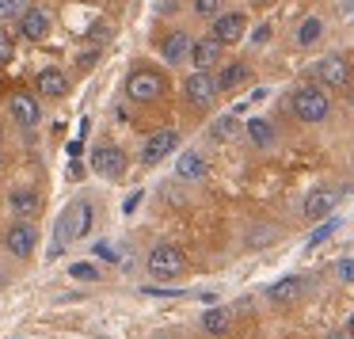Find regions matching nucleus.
<instances>
[{
  "mask_svg": "<svg viewBox=\"0 0 354 339\" xmlns=\"http://www.w3.org/2000/svg\"><path fill=\"white\" fill-rule=\"evenodd\" d=\"M179 145V134L176 130H156L145 138V145H141V164H160L164 156H171Z\"/></svg>",
  "mask_w": 354,
  "mask_h": 339,
  "instance_id": "nucleus-9",
  "label": "nucleus"
},
{
  "mask_svg": "<svg viewBox=\"0 0 354 339\" xmlns=\"http://www.w3.org/2000/svg\"><path fill=\"white\" fill-rule=\"evenodd\" d=\"M301 293H305V278L290 275V278H278V282L267 290V297L274 301V305H297Z\"/></svg>",
  "mask_w": 354,
  "mask_h": 339,
  "instance_id": "nucleus-15",
  "label": "nucleus"
},
{
  "mask_svg": "<svg viewBox=\"0 0 354 339\" xmlns=\"http://www.w3.org/2000/svg\"><path fill=\"white\" fill-rule=\"evenodd\" d=\"M346 339H354V313H351V320H346Z\"/></svg>",
  "mask_w": 354,
  "mask_h": 339,
  "instance_id": "nucleus-36",
  "label": "nucleus"
},
{
  "mask_svg": "<svg viewBox=\"0 0 354 339\" xmlns=\"http://www.w3.org/2000/svg\"><path fill=\"white\" fill-rule=\"evenodd\" d=\"M191 46H194V42H191V35H187V31H171L168 39H164L160 54H164V62H168V65H179L183 57H191Z\"/></svg>",
  "mask_w": 354,
  "mask_h": 339,
  "instance_id": "nucleus-18",
  "label": "nucleus"
},
{
  "mask_svg": "<svg viewBox=\"0 0 354 339\" xmlns=\"http://www.w3.org/2000/svg\"><path fill=\"white\" fill-rule=\"evenodd\" d=\"M244 80H248V65L232 62V65H225L221 77H217V92H232V88H240Z\"/></svg>",
  "mask_w": 354,
  "mask_h": 339,
  "instance_id": "nucleus-20",
  "label": "nucleus"
},
{
  "mask_svg": "<svg viewBox=\"0 0 354 339\" xmlns=\"http://www.w3.org/2000/svg\"><path fill=\"white\" fill-rule=\"evenodd\" d=\"M176 176H179V179H187V183H202V179L209 176L206 156H202V153H179V161H176Z\"/></svg>",
  "mask_w": 354,
  "mask_h": 339,
  "instance_id": "nucleus-16",
  "label": "nucleus"
},
{
  "mask_svg": "<svg viewBox=\"0 0 354 339\" xmlns=\"http://www.w3.org/2000/svg\"><path fill=\"white\" fill-rule=\"evenodd\" d=\"M351 107H354V88H351Z\"/></svg>",
  "mask_w": 354,
  "mask_h": 339,
  "instance_id": "nucleus-38",
  "label": "nucleus"
},
{
  "mask_svg": "<svg viewBox=\"0 0 354 339\" xmlns=\"http://www.w3.org/2000/svg\"><path fill=\"white\" fill-rule=\"evenodd\" d=\"M335 229H339V221H335V217H331V221H324V225H320V229H316V232H313V237H308V248H316V244H324V240H328V237H331V232H335Z\"/></svg>",
  "mask_w": 354,
  "mask_h": 339,
  "instance_id": "nucleus-28",
  "label": "nucleus"
},
{
  "mask_svg": "<svg viewBox=\"0 0 354 339\" xmlns=\"http://www.w3.org/2000/svg\"><path fill=\"white\" fill-rule=\"evenodd\" d=\"M248 31V19L244 12H221V16L214 19V39L221 42V46H229V42H240Z\"/></svg>",
  "mask_w": 354,
  "mask_h": 339,
  "instance_id": "nucleus-11",
  "label": "nucleus"
},
{
  "mask_svg": "<svg viewBox=\"0 0 354 339\" xmlns=\"http://www.w3.org/2000/svg\"><path fill=\"white\" fill-rule=\"evenodd\" d=\"M221 50H225L221 42H217L214 35H206V39H198L191 46V65H198V73H209L217 62H221Z\"/></svg>",
  "mask_w": 354,
  "mask_h": 339,
  "instance_id": "nucleus-14",
  "label": "nucleus"
},
{
  "mask_svg": "<svg viewBox=\"0 0 354 339\" xmlns=\"http://www.w3.org/2000/svg\"><path fill=\"white\" fill-rule=\"evenodd\" d=\"M232 134H236V115H225V118H217V122H214L209 138H214V141H229Z\"/></svg>",
  "mask_w": 354,
  "mask_h": 339,
  "instance_id": "nucleus-24",
  "label": "nucleus"
},
{
  "mask_svg": "<svg viewBox=\"0 0 354 339\" xmlns=\"http://www.w3.org/2000/svg\"><path fill=\"white\" fill-rule=\"evenodd\" d=\"M27 12V0H0V19H16Z\"/></svg>",
  "mask_w": 354,
  "mask_h": 339,
  "instance_id": "nucleus-27",
  "label": "nucleus"
},
{
  "mask_svg": "<svg viewBox=\"0 0 354 339\" xmlns=\"http://www.w3.org/2000/svg\"><path fill=\"white\" fill-rule=\"evenodd\" d=\"M39 95H46V100H65L69 95V77L57 69H42L39 73Z\"/></svg>",
  "mask_w": 354,
  "mask_h": 339,
  "instance_id": "nucleus-19",
  "label": "nucleus"
},
{
  "mask_svg": "<svg viewBox=\"0 0 354 339\" xmlns=\"http://www.w3.org/2000/svg\"><path fill=\"white\" fill-rule=\"evenodd\" d=\"M19 35H27L31 42H42L50 35V16L42 8H27L24 16H19Z\"/></svg>",
  "mask_w": 354,
  "mask_h": 339,
  "instance_id": "nucleus-17",
  "label": "nucleus"
},
{
  "mask_svg": "<svg viewBox=\"0 0 354 339\" xmlns=\"http://www.w3.org/2000/svg\"><path fill=\"white\" fill-rule=\"evenodd\" d=\"M339 12H343V16H354V0H339Z\"/></svg>",
  "mask_w": 354,
  "mask_h": 339,
  "instance_id": "nucleus-33",
  "label": "nucleus"
},
{
  "mask_svg": "<svg viewBox=\"0 0 354 339\" xmlns=\"http://www.w3.org/2000/svg\"><path fill=\"white\" fill-rule=\"evenodd\" d=\"M187 271V255L176 244H160L149 252V275L153 278H179Z\"/></svg>",
  "mask_w": 354,
  "mask_h": 339,
  "instance_id": "nucleus-4",
  "label": "nucleus"
},
{
  "mask_svg": "<svg viewBox=\"0 0 354 339\" xmlns=\"http://www.w3.org/2000/svg\"><path fill=\"white\" fill-rule=\"evenodd\" d=\"M335 206H339L335 187H316V191H308V199H305V217L308 221H324Z\"/></svg>",
  "mask_w": 354,
  "mask_h": 339,
  "instance_id": "nucleus-12",
  "label": "nucleus"
},
{
  "mask_svg": "<svg viewBox=\"0 0 354 339\" xmlns=\"http://www.w3.org/2000/svg\"><path fill=\"white\" fill-rule=\"evenodd\" d=\"M88 229H92V202L88 199H77L69 202V206L62 210V217H57V229H54V259L65 252V248L73 244V240L88 237Z\"/></svg>",
  "mask_w": 354,
  "mask_h": 339,
  "instance_id": "nucleus-1",
  "label": "nucleus"
},
{
  "mask_svg": "<svg viewBox=\"0 0 354 339\" xmlns=\"http://www.w3.org/2000/svg\"><path fill=\"white\" fill-rule=\"evenodd\" d=\"M8 57H12V42L0 39V62H8Z\"/></svg>",
  "mask_w": 354,
  "mask_h": 339,
  "instance_id": "nucleus-31",
  "label": "nucleus"
},
{
  "mask_svg": "<svg viewBox=\"0 0 354 339\" xmlns=\"http://www.w3.org/2000/svg\"><path fill=\"white\" fill-rule=\"evenodd\" d=\"M313 77L320 80L324 88H346L351 84V62L343 54H328L313 65Z\"/></svg>",
  "mask_w": 354,
  "mask_h": 339,
  "instance_id": "nucleus-5",
  "label": "nucleus"
},
{
  "mask_svg": "<svg viewBox=\"0 0 354 339\" xmlns=\"http://www.w3.org/2000/svg\"><path fill=\"white\" fill-rule=\"evenodd\" d=\"M328 339H346V331H331V336Z\"/></svg>",
  "mask_w": 354,
  "mask_h": 339,
  "instance_id": "nucleus-37",
  "label": "nucleus"
},
{
  "mask_svg": "<svg viewBox=\"0 0 354 339\" xmlns=\"http://www.w3.org/2000/svg\"><path fill=\"white\" fill-rule=\"evenodd\" d=\"M320 35H324V24H320V16H308V19H301V27H297V46H313V42H320Z\"/></svg>",
  "mask_w": 354,
  "mask_h": 339,
  "instance_id": "nucleus-22",
  "label": "nucleus"
},
{
  "mask_svg": "<svg viewBox=\"0 0 354 339\" xmlns=\"http://www.w3.org/2000/svg\"><path fill=\"white\" fill-rule=\"evenodd\" d=\"M252 39H255V42H267V39H270V27H259V31H255Z\"/></svg>",
  "mask_w": 354,
  "mask_h": 339,
  "instance_id": "nucleus-35",
  "label": "nucleus"
},
{
  "mask_svg": "<svg viewBox=\"0 0 354 339\" xmlns=\"http://www.w3.org/2000/svg\"><path fill=\"white\" fill-rule=\"evenodd\" d=\"M92 252H95V255H100V259H107V263H115V259H118V252H115V248H111V244H107V240H100V244H95V248H92Z\"/></svg>",
  "mask_w": 354,
  "mask_h": 339,
  "instance_id": "nucleus-30",
  "label": "nucleus"
},
{
  "mask_svg": "<svg viewBox=\"0 0 354 339\" xmlns=\"http://www.w3.org/2000/svg\"><path fill=\"white\" fill-rule=\"evenodd\" d=\"M69 275L80 278V282H95V278H100V267H95V263H73Z\"/></svg>",
  "mask_w": 354,
  "mask_h": 339,
  "instance_id": "nucleus-25",
  "label": "nucleus"
},
{
  "mask_svg": "<svg viewBox=\"0 0 354 339\" xmlns=\"http://www.w3.org/2000/svg\"><path fill=\"white\" fill-rule=\"evenodd\" d=\"M92 39H95V42H103V39H107V27L95 24V27H92Z\"/></svg>",
  "mask_w": 354,
  "mask_h": 339,
  "instance_id": "nucleus-32",
  "label": "nucleus"
},
{
  "mask_svg": "<svg viewBox=\"0 0 354 339\" xmlns=\"http://www.w3.org/2000/svg\"><path fill=\"white\" fill-rule=\"evenodd\" d=\"M202 328H206L209 336H225V331H229V309H206V313H202Z\"/></svg>",
  "mask_w": 354,
  "mask_h": 339,
  "instance_id": "nucleus-21",
  "label": "nucleus"
},
{
  "mask_svg": "<svg viewBox=\"0 0 354 339\" xmlns=\"http://www.w3.org/2000/svg\"><path fill=\"white\" fill-rule=\"evenodd\" d=\"M4 248H8L16 259H31L35 248H39V232H35L31 221H16L8 232H4Z\"/></svg>",
  "mask_w": 354,
  "mask_h": 339,
  "instance_id": "nucleus-6",
  "label": "nucleus"
},
{
  "mask_svg": "<svg viewBox=\"0 0 354 339\" xmlns=\"http://www.w3.org/2000/svg\"><path fill=\"white\" fill-rule=\"evenodd\" d=\"M183 95H187V103H194V107H209V103L217 100V77L214 73L194 69L191 77H187V84H183Z\"/></svg>",
  "mask_w": 354,
  "mask_h": 339,
  "instance_id": "nucleus-8",
  "label": "nucleus"
},
{
  "mask_svg": "<svg viewBox=\"0 0 354 339\" xmlns=\"http://www.w3.org/2000/svg\"><path fill=\"white\" fill-rule=\"evenodd\" d=\"M138 202H141V194H130V199H126V214H133V210H138Z\"/></svg>",
  "mask_w": 354,
  "mask_h": 339,
  "instance_id": "nucleus-34",
  "label": "nucleus"
},
{
  "mask_svg": "<svg viewBox=\"0 0 354 339\" xmlns=\"http://www.w3.org/2000/svg\"><path fill=\"white\" fill-rule=\"evenodd\" d=\"M335 275L343 278V282H354V259H339L335 263Z\"/></svg>",
  "mask_w": 354,
  "mask_h": 339,
  "instance_id": "nucleus-29",
  "label": "nucleus"
},
{
  "mask_svg": "<svg viewBox=\"0 0 354 339\" xmlns=\"http://www.w3.org/2000/svg\"><path fill=\"white\" fill-rule=\"evenodd\" d=\"M164 92H168V84H164V77L156 69H133L130 80H126V95L133 103H156L164 100Z\"/></svg>",
  "mask_w": 354,
  "mask_h": 339,
  "instance_id": "nucleus-3",
  "label": "nucleus"
},
{
  "mask_svg": "<svg viewBox=\"0 0 354 339\" xmlns=\"http://www.w3.org/2000/svg\"><path fill=\"white\" fill-rule=\"evenodd\" d=\"M8 210H12V217H19V221H27V217H39L42 194L35 191V187H16V191L8 194Z\"/></svg>",
  "mask_w": 354,
  "mask_h": 339,
  "instance_id": "nucleus-13",
  "label": "nucleus"
},
{
  "mask_svg": "<svg viewBox=\"0 0 354 339\" xmlns=\"http://www.w3.org/2000/svg\"><path fill=\"white\" fill-rule=\"evenodd\" d=\"M248 138H252L259 149H267L270 141H274V130H270L267 118H252V122H248Z\"/></svg>",
  "mask_w": 354,
  "mask_h": 339,
  "instance_id": "nucleus-23",
  "label": "nucleus"
},
{
  "mask_svg": "<svg viewBox=\"0 0 354 339\" xmlns=\"http://www.w3.org/2000/svg\"><path fill=\"white\" fill-rule=\"evenodd\" d=\"M221 4L225 0H194V16H202V19H209V16H221Z\"/></svg>",
  "mask_w": 354,
  "mask_h": 339,
  "instance_id": "nucleus-26",
  "label": "nucleus"
},
{
  "mask_svg": "<svg viewBox=\"0 0 354 339\" xmlns=\"http://www.w3.org/2000/svg\"><path fill=\"white\" fill-rule=\"evenodd\" d=\"M255 4H259V8H263V4H267V0H255Z\"/></svg>",
  "mask_w": 354,
  "mask_h": 339,
  "instance_id": "nucleus-39",
  "label": "nucleus"
},
{
  "mask_svg": "<svg viewBox=\"0 0 354 339\" xmlns=\"http://www.w3.org/2000/svg\"><path fill=\"white\" fill-rule=\"evenodd\" d=\"M92 168L100 172L103 179H118L126 172V153L118 145H111V141H103V145L92 149Z\"/></svg>",
  "mask_w": 354,
  "mask_h": 339,
  "instance_id": "nucleus-7",
  "label": "nucleus"
},
{
  "mask_svg": "<svg viewBox=\"0 0 354 339\" xmlns=\"http://www.w3.org/2000/svg\"><path fill=\"white\" fill-rule=\"evenodd\" d=\"M8 111H12V118H16V126H24V130H31V126H39V118H42V107H39V100H35V95H27V92H16V95H8Z\"/></svg>",
  "mask_w": 354,
  "mask_h": 339,
  "instance_id": "nucleus-10",
  "label": "nucleus"
},
{
  "mask_svg": "<svg viewBox=\"0 0 354 339\" xmlns=\"http://www.w3.org/2000/svg\"><path fill=\"white\" fill-rule=\"evenodd\" d=\"M293 115H297L301 122L316 126V122H324V118L331 115V103L316 84H301L297 92H293Z\"/></svg>",
  "mask_w": 354,
  "mask_h": 339,
  "instance_id": "nucleus-2",
  "label": "nucleus"
}]
</instances>
